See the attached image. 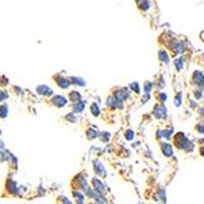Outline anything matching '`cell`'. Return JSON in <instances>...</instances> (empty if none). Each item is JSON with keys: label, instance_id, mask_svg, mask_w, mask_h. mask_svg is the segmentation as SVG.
<instances>
[{"label": "cell", "instance_id": "cell-5", "mask_svg": "<svg viewBox=\"0 0 204 204\" xmlns=\"http://www.w3.org/2000/svg\"><path fill=\"white\" fill-rule=\"evenodd\" d=\"M55 81H56V84L62 89H67L70 87V84H71V81L69 78H66V77H64V76H56Z\"/></svg>", "mask_w": 204, "mask_h": 204}, {"label": "cell", "instance_id": "cell-32", "mask_svg": "<svg viewBox=\"0 0 204 204\" xmlns=\"http://www.w3.org/2000/svg\"><path fill=\"white\" fill-rule=\"evenodd\" d=\"M144 91H146V93H150V91H152V83L150 82L144 83Z\"/></svg>", "mask_w": 204, "mask_h": 204}, {"label": "cell", "instance_id": "cell-35", "mask_svg": "<svg viewBox=\"0 0 204 204\" xmlns=\"http://www.w3.org/2000/svg\"><path fill=\"white\" fill-rule=\"evenodd\" d=\"M1 150H4V143L0 141V152H1Z\"/></svg>", "mask_w": 204, "mask_h": 204}, {"label": "cell", "instance_id": "cell-13", "mask_svg": "<svg viewBox=\"0 0 204 204\" xmlns=\"http://www.w3.org/2000/svg\"><path fill=\"white\" fill-rule=\"evenodd\" d=\"M72 196L77 199V202L78 203H83L84 202V196L82 194V192H80L78 189H73L72 191Z\"/></svg>", "mask_w": 204, "mask_h": 204}, {"label": "cell", "instance_id": "cell-19", "mask_svg": "<svg viewBox=\"0 0 204 204\" xmlns=\"http://www.w3.org/2000/svg\"><path fill=\"white\" fill-rule=\"evenodd\" d=\"M138 6H139V9H141L142 11H147L150 7V3L148 1V0H143V1H139Z\"/></svg>", "mask_w": 204, "mask_h": 204}, {"label": "cell", "instance_id": "cell-20", "mask_svg": "<svg viewBox=\"0 0 204 204\" xmlns=\"http://www.w3.org/2000/svg\"><path fill=\"white\" fill-rule=\"evenodd\" d=\"M7 110H9V108H7V105L6 104H3V105H0V118H6L7 116Z\"/></svg>", "mask_w": 204, "mask_h": 204}, {"label": "cell", "instance_id": "cell-2", "mask_svg": "<svg viewBox=\"0 0 204 204\" xmlns=\"http://www.w3.org/2000/svg\"><path fill=\"white\" fill-rule=\"evenodd\" d=\"M153 114H154V116H155L157 119H164V118H166V115H168V112H166V108H165L163 104L154 106Z\"/></svg>", "mask_w": 204, "mask_h": 204}, {"label": "cell", "instance_id": "cell-33", "mask_svg": "<svg viewBox=\"0 0 204 204\" xmlns=\"http://www.w3.org/2000/svg\"><path fill=\"white\" fill-rule=\"evenodd\" d=\"M58 199H59V202H62V203H71V200H69L66 197H59Z\"/></svg>", "mask_w": 204, "mask_h": 204}, {"label": "cell", "instance_id": "cell-36", "mask_svg": "<svg viewBox=\"0 0 204 204\" xmlns=\"http://www.w3.org/2000/svg\"><path fill=\"white\" fill-rule=\"evenodd\" d=\"M200 154L204 157V147H202V148H200Z\"/></svg>", "mask_w": 204, "mask_h": 204}, {"label": "cell", "instance_id": "cell-18", "mask_svg": "<svg viewBox=\"0 0 204 204\" xmlns=\"http://www.w3.org/2000/svg\"><path fill=\"white\" fill-rule=\"evenodd\" d=\"M159 60L163 61V62H165V64L169 62V55L166 54V52H164V50H160V52H159Z\"/></svg>", "mask_w": 204, "mask_h": 204}, {"label": "cell", "instance_id": "cell-28", "mask_svg": "<svg viewBox=\"0 0 204 204\" xmlns=\"http://www.w3.org/2000/svg\"><path fill=\"white\" fill-rule=\"evenodd\" d=\"M66 119L70 120L71 122H76V121H77V118H76L75 112H71V114H69V115H66Z\"/></svg>", "mask_w": 204, "mask_h": 204}, {"label": "cell", "instance_id": "cell-22", "mask_svg": "<svg viewBox=\"0 0 204 204\" xmlns=\"http://www.w3.org/2000/svg\"><path fill=\"white\" fill-rule=\"evenodd\" d=\"M91 111H92V114H93L94 116L100 115V109H99V106H98L97 103H93V104L91 105Z\"/></svg>", "mask_w": 204, "mask_h": 204}, {"label": "cell", "instance_id": "cell-29", "mask_svg": "<svg viewBox=\"0 0 204 204\" xmlns=\"http://www.w3.org/2000/svg\"><path fill=\"white\" fill-rule=\"evenodd\" d=\"M158 99H159L160 103H164V101L168 99V95L165 94V93H159V94H158Z\"/></svg>", "mask_w": 204, "mask_h": 204}, {"label": "cell", "instance_id": "cell-25", "mask_svg": "<svg viewBox=\"0 0 204 204\" xmlns=\"http://www.w3.org/2000/svg\"><path fill=\"white\" fill-rule=\"evenodd\" d=\"M125 137H126V139L127 141H132L133 139V137H135V133H133V131L132 130H129L126 133H125Z\"/></svg>", "mask_w": 204, "mask_h": 204}, {"label": "cell", "instance_id": "cell-21", "mask_svg": "<svg viewBox=\"0 0 204 204\" xmlns=\"http://www.w3.org/2000/svg\"><path fill=\"white\" fill-rule=\"evenodd\" d=\"M93 199H95V202H98V203H108V199L103 196V193H98L97 192V194H95V197Z\"/></svg>", "mask_w": 204, "mask_h": 204}, {"label": "cell", "instance_id": "cell-11", "mask_svg": "<svg viewBox=\"0 0 204 204\" xmlns=\"http://www.w3.org/2000/svg\"><path fill=\"white\" fill-rule=\"evenodd\" d=\"M161 150L165 157H171L174 154V150L169 143H161Z\"/></svg>", "mask_w": 204, "mask_h": 204}, {"label": "cell", "instance_id": "cell-31", "mask_svg": "<svg viewBox=\"0 0 204 204\" xmlns=\"http://www.w3.org/2000/svg\"><path fill=\"white\" fill-rule=\"evenodd\" d=\"M7 98H9V94L5 91H0V101H3L5 99H7Z\"/></svg>", "mask_w": 204, "mask_h": 204}, {"label": "cell", "instance_id": "cell-26", "mask_svg": "<svg viewBox=\"0 0 204 204\" xmlns=\"http://www.w3.org/2000/svg\"><path fill=\"white\" fill-rule=\"evenodd\" d=\"M130 88L132 89L133 92H136V93H139V86H138V83H137V82H132V83L130 84Z\"/></svg>", "mask_w": 204, "mask_h": 204}, {"label": "cell", "instance_id": "cell-1", "mask_svg": "<svg viewBox=\"0 0 204 204\" xmlns=\"http://www.w3.org/2000/svg\"><path fill=\"white\" fill-rule=\"evenodd\" d=\"M73 183L78 187V189H83V191L88 187V181L86 180V177H84L83 175L76 176V177L73 178Z\"/></svg>", "mask_w": 204, "mask_h": 204}, {"label": "cell", "instance_id": "cell-24", "mask_svg": "<svg viewBox=\"0 0 204 204\" xmlns=\"http://www.w3.org/2000/svg\"><path fill=\"white\" fill-rule=\"evenodd\" d=\"M175 67H176L178 71L182 70V67H183V59H182V58H178V59L175 60Z\"/></svg>", "mask_w": 204, "mask_h": 204}, {"label": "cell", "instance_id": "cell-7", "mask_svg": "<svg viewBox=\"0 0 204 204\" xmlns=\"http://www.w3.org/2000/svg\"><path fill=\"white\" fill-rule=\"evenodd\" d=\"M92 185H93V188L97 191L98 193H104V191H105V187H104V183L101 182L99 178H97V177H94L93 180H92Z\"/></svg>", "mask_w": 204, "mask_h": 204}, {"label": "cell", "instance_id": "cell-17", "mask_svg": "<svg viewBox=\"0 0 204 204\" xmlns=\"http://www.w3.org/2000/svg\"><path fill=\"white\" fill-rule=\"evenodd\" d=\"M86 135H87V137H88L89 139H94V138H97V137L99 136V132L95 131L94 129H88L87 132H86Z\"/></svg>", "mask_w": 204, "mask_h": 204}, {"label": "cell", "instance_id": "cell-9", "mask_svg": "<svg viewBox=\"0 0 204 204\" xmlns=\"http://www.w3.org/2000/svg\"><path fill=\"white\" fill-rule=\"evenodd\" d=\"M93 166H94V171L99 175V176H105V168H104V165L101 164L99 160H94L93 161Z\"/></svg>", "mask_w": 204, "mask_h": 204}, {"label": "cell", "instance_id": "cell-30", "mask_svg": "<svg viewBox=\"0 0 204 204\" xmlns=\"http://www.w3.org/2000/svg\"><path fill=\"white\" fill-rule=\"evenodd\" d=\"M196 129H197V131H198L199 133H204V122L198 123V125L196 126Z\"/></svg>", "mask_w": 204, "mask_h": 204}, {"label": "cell", "instance_id": "cell-10", "mask_svg": "<svg viewBox=\"0 0 204 204\" xmlns=\"http://www.w3.org/2000/svg\"><path fill=\"white\" fill-rule=\"evenodd\" d=\"M86 108V101L84 100H78V101H75V103H72V110L75 114L77 112H82Z\"/></svg>", "mask_w": 204, "mask_h": 204}, {"label": "cell", "instance_id": "cell-15", "mask_svg": "<svg viewBox=\"0 0 204 204\" xmlns=\"http://www.w3.org/2000/svg\"><path fill=\"white\" fill-rule=\"evenodd\" d=\"M70 81H71L73 84H76V86H81V87H84V86H86L84 80L81 78V77H70Z\"/></svg>", "mask_w": 204, "mask_h": 204}, {"label": "cell", "instance_id": "cell-8", "mask_svg": "<svg viewBox=\"0 0 204 204\" xmlns=\"http://www.w3.org/2000/svg\"><path fill=\"white\" fill-rule=\"evenodd\" d=\"M193 82H194L197 86L204 88V75H203L200 71H196V72L193 73Z\"/></svg>", "mask_w": 204, "mask_h": 204}, {"label": "cell", "instance_id": "cell-16", "mask_svg": "<svg viewBox=\"0 0 204 204\" xmlns=\"http://www.w3.org/2000/svg\"><path fill=\"white\" fill-rule=\"evenodd\" d=\"M69 99L72 101V103H75V101H78V100L81 99V94H80L78 92H76V91H72V92L69 94Z\"/></svg>", "mask_w": 204, "mask_h": 204}, {"label": "cell", "instance_id": "cell-6", "mask_svg": "<svg viewBox=\"0 0 204 204\" xmlns=\"http://www.w3.org/2000/svg\"><path fill=\"white\" fill-rule=\"evenodd\" d=\"M37 93L41 95H44V97H50V95H53V89L48 86L42 84V86L37 87Z\"/></svg>", "mask_w": 204, "mask_h": 204}, {"label": "cell", "instance_id": "cell-37", "mask_svg": "<svg viewBox=\"0 0 204 204\" xmlns=\"http://www.w3.org/2000/svg\"><path fill=\"white\" fill-rule=\"evenodd\" d=\"M135 1H136V3H139V1H141V0H135Z\"/></svg>", "mask_w": 204, "mask_h": 204}, {"label": "cell", "instance_id": "cell-12", "mask_svg": "<svg viewBox=\"0 0 204 204\" xmlns=\"http://www.w3.org/2000/svg\"><path fill=\"white\" fill-rule=\"evenodd\" d=\"M114 97H115L118 100H126L130 97V93L127 92L126 89H120V91H118L115 94H114Z\"/></svg>", "mask_w": 204, "mask_h": 204}, {"label": "cell", "instance_id": "cell-34", "mask_svg": "<svg viewBox=\"0 0 204 204\" xmlns=\"http://www.w3.org/2000/svg\"><path fill=\"white\" fill-rule=\"evenodd\" d=\"M194 97H196L197 99H200V98H202V91H196V92H194Z\"/></svg>", "mask_w": 204, "mask_h": 204}, {"label": "cell", "instance_id": "cell-23", "mask_svg": "<svg viewBox=\"0 0 204 204\" xmlns=\"http://www.w3.org/2000/svg\"><path fill=\"white\" fill-rule=\"evenodd\" d=\"M98 137L100 138L101 142H108L109 139H110V133L109 132H101V133H99Z\"/></svg>", "mask_w": 204, "mask_h": 204}, {"label": "cell", "instance_id": "cell-27", "mask_svg": "<svg viewBox=\"0 0 204 204\" xmlns=\"http://www.w3.org/2000/svg\"><path fill=\"white\" fill-rule=\"evenodd\" d=\"M181 104H182V95L178 94V95L175 98V105H176V106H181Z\"/></svg>", "mask_w": 204, "mask_h": 204}, {"label": "cell", "instance_id": "cell-14", "mask_svg": "<svg viewBox=\"0 0 204 204\" xmlns=\"http://www.w3.org/2000/svg\"><path fill=\"white\" fill-rule=\"evenodd\" d=\"M106 106H109V108H111V109H116L118 108V105H116V98L115 97H109L108 99H106Z\"/></svg>", "mask_w": 204, "mask_h": 204}, {"label": "cell", "instance_id": "cell-3", "mask_svg": "<svg viewBox=\"0 0 204 204\" xmlns=\"http://www.w3.org/2000/svg\"><path fill=\"white\" fill-rule=\"evenodd\" d=\"M52 104L54 106H56V108H64L67 104V99L65 97H62V95H55L52 99Z\"/></svg>", "mask_w": 204, "mask_h": 204}, {"label": "cell", "instance_id": "cell-4", "mask_svg": "<svg viewBox=\"0 0 204 204\" xmlns=\"http://www.w3.org/2000/svg\"><path fill=\"white\" fill-rule=\"evenodd\" d=\"M6 189L9 191V193L12 194V196L18 194V192H20V189H18V187H17V183H16L14 180H11V178H9V180H7Z\"/></svg>", "mask_w": 204, "mask_h": 204}]
</instances>
